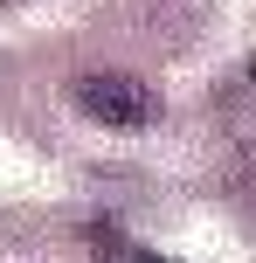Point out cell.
<instances>
[{
    "label": "cell",
    "instance_id": "2",
    "mask_svg": "<svg viewBox=\"0 0 256 263\" xmlns=\"http://www.w3.org/2000/svg\"><path fill=\"white\" fill-rule=\"evenodd\" d=\"M97 263H173V256H160V250H139V242H111Z\"/></svg>",
    "mask_w": 256,
    "mask_h": 263
},
{
    "label": "cell",
    "instance_id": "1",
    "mask_svg": "<svg viewBox=\"0 0 256 263\" xmlns=\"http://www.w3.org/2000/svg\"><path fill=\"white\" fill-rule=\"evenodd\" d=\"M76 97H83V111L104 118V125H146L152 111H160V104H152V90H146V83H132V77H83Z\"/></svg>",
    "mask_w": 256,
    "mask_h": 263
}]
</instances>
